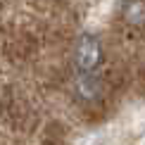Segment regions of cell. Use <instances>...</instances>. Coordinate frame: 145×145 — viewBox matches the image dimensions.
Instances as JSON below:
<instances>
[{
  "label": "cell",
  "instance_id": "cell-1",
  "mask_svg": "<svg viewBox=\"0 0 145 145\" xmlns=\"http://www.w3.org/2000/svg\"><path fill=\"white\" fill-rule=\"evenodd\" d=\"M76 67L78 71H83V74H90L93 69H98V64L102 62V45L100 40L95 38V36L90 33H83L81 38H78L76 43Z\"/></svg>",
  "mask_w": 145,
  "mask_h": 145
},
{
  "label": "cell",
  "instance_id": "cell-2",
  "mask_svg": "<svg viewBox=\"0 0 145 145\" xmlns=\"http://www.w3.org/2000/svg\"><path fill=\"white\" fill-rule=\"evenodd\" d=\"M121 17L131 26H145V0H126Z\"/></svg>",
  "mask_w": 145,
  "mask_h": 145
},
{
  "label": "cell",
  "instance_id": "cell-3",
  "mask_svg": "<svg viewBox=\"0 0 145 145\" xmlns=\"http://www.w3.org/2000/svg\"><path fill=\"white\" fill-rule=\"evenodd\" d=\"M78 93L83 95V98H93L95 93H98V81H95L90 74H83L78 78Z\"/></svg>",
  "mask_w": 145,
  "mask_h": 145
}]
</instances>
